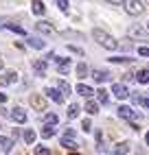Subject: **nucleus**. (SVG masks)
I'll list each match as a JSON object with an SVG mask.
<instances>
[{"mask_svg": "<svg viewBox=\"0 0 149 155\" xmlns=\"http://www.w3.org/2000/svg\"><path fill=\"white\" fill-rule=\"evenodd\" d=\"M57 2V9H61L64 13H68V0H55Z\"/></svg>", "mask_w": 149, "mask_h": 155, "instance_id": "obj_31", "label": "nucleus"}, {"mask_svg": "<svg viewBox=\"0 0 149 155\" xmlns=\"http://www.w3.org/2000/svg\"><path fill=\"white\" fill-rule=\"evenodd\" d=\"M31 105H33L37 111H44V109H46V101L42 98L40 94H33V96H31Z\"/></svg>", "mask_w": 149, "mask_h": 155, "instance_id": "obj_7", "label": "nucleus"}, {"mask_svg": "<svg viewBox=\"0 0 149 155\" xmlns=\"http://www.w3.org/2000/svg\"><path fill=\"white\" fill-rule=\"evenodd\" d=\"M108 2H112V5H121L123 0H108Z\"/></svg>", "mask_w": 149, "mask_h": 155, "instance_id": "obj_38", "label": "nucleus"}, {"mask_svg": "<svg viewBox=\"0 0 149 155\" xmlns=\"http://www.w3.org/2000/svg\"><path fill=\"white\" fill-rule=\"evenodd\" d=\"M44 122H46V125H57L59 118H57V114H46V116H44Z\"/></svg>", "mask_w": 149, "mask_h": 155, "instance_id": "obj_29", "label": "nucleus"}, {"mask_svg": "<svg viewBox=\"0 0 149 155\" xmlns=\"http://www.w3.org/2000/svg\"><path fill=\"white\" fill-rule=\"evenodd\" d=\"M86 111H88V114H97V111H99V103L88 101V103H86Z\"/></svg>", "mask_w": 149, "mask_h": 155, "instance_id": "obj_27", "label": "nucleus"}, {"mask_svg": "<svg viewBox=\"0 0 149 155\" xmlns=\"http://www.w3.org/2000/svg\"><path fill=\"white\" fill-rule=\"evenodd\" d=\"M145 26H147V31H149V22H145Z\"/></svg>", "mask_w": 149, "mask_h": 155, "instance_id": "obj_41", "label": "nucleus"}, {"mask_svg": "<svg viewBox=\"0 0 149 155\" xmlns=\"http://www.w3.org/2000/svg\"><path fill=\"white\" fill-rule=\"evenodd\" d=\"M92 39H94L97 44H101L103 48H108V50H114L116 46H119V44H116V39H114L110 33H105L103 28H94V31H92Z\"/></svg>", "mask_w": 149, "mask_h": 155, "instance_id": "obj_1", "label": "nucleus"}, {"mask_svg": "<svg viewBox=\"0 0 149 155\" xmlns=\"http://www.w3.org/2000/svg\"><path fill=\"white\" fill-rule=\"evenodd\" d=\"M0 149H2L5 153H9V151L13 149V142L9 140V138H2V136H0Z\"/></svg>", "mask_w": 149, "mask_h": 155, "instance_id": "obj_19", "label": "nucleus"}, {"mask_svg": "<svg viewBox=\"0 0 149 155\" xmlns=\"http://www.w3.org/2000/svg\"><path fill=\"white\" fill-rule=\"evenodd\" d=\"M11 118H13L16 122H20V125H24V122H26V114H24V109L16 107V109L11 111Z\"/></svg>", "mask_w": 149, "mask_h": 155, "instance_id": "obj_11", "label": "nucleus"}, {"mask_svg": "<svg viewBox=\"0 0 149 155\" xmlns=\"http://www.w3.org/2000/svg\"><path fill=\"white\" fill-rule=\"evenodd\" d=\"M125 11L130 13V15H140L145 11V5L140 2V0H130V2L125 5Z\"/></svg>", "mask_w": 149, "mask_h": 155, "instance_id": "obj_2", "label": "nucleus"}, {"mask_svg": "<svg viewBox=\"0 0 149 155\" xmlns=\"http://www.w3.org/2000/svg\"><path fill=\"white\" fill-rule=\"evenodd\" d=\"M55 61H57V72L59 74H66L68 68H70V59L68 57H55Z\"/></svg>", "mask_w": 149, "mask_h": 155, "instance_id": "obj_5", "label": "nucleus"}, {"mask_svg": "<svg viewBox=\"0 0 149 155\" xmlns=\"http://www.w3.org/2000/svg\"><path fill=\"white\" fill-rule=\"evenodd\" d=\"M130 35H134V37H140V39H147V26L143 28V26L134 24V26L130 28Z\"/></svg>", "mask_w": 149, "mask_h": 155, "instance_id": "obj_10", "label": "nucleus"}, {"mask_svg": "<svg viewBox=\"0 0 149 155\" xmlns=\"http://www.w3.org/2000/svg\"><path fill=\"white\" fill-rule=\"evenodd\" d=\"M5 101H7V96H5V94H0V105H2Z\"/></svg>", "mask_w": 149, "mask_h": 155, "instance_id": "obj_39", "label": "nucleus"}, {"mask_svg": "<svg viewBox=\"0 0 149 155\" xmlns=\"http://www.w3.org/2000/svg\"><path fill=\"white\" fill-rule=\"evenodd\" d=\"M33 70H35V74H40V77H44L46 74V61H33Z\"/></svg>", "mask_w": 149, "mask_h": 155, "instance_id": "obj_15", "label": "nucleus"}, {"mask_svg": "<svg viewBox=\"0 0 149 155\" xmlns=\"http://www.w3.org/2000/svg\"><path fill=\"white\" fill-rule=\"evenodd\" d=\"M74 72H77V77H79V79L88 77V66H86V64H77V68H74Z\"/></svg>", "mask_w": 149, "mask_h": 155, "instance_id": "obj_22", "label": "nucleus"}, {"mask_svg": "<svg viewBox=\"0 0 149 155\" xmlns=\"http://www.w3.org/2000/svg\"><path fill=\"white\" fill-rule=\"evenodd\" d=\"M35 28L40 31V33H44V35H55V33H57L55 26H53L50 22H37V24H35Z\"/></svg>", "mask_w": 149, "mask_h": 155, "instance_id": "obj_4", "label": "nucleus"}, {"mask_svg": "<svg viewBox=\"0 0 149 155\" xmlns=\"http://www.w3.org/2000/svg\"><path fill=\"white\" fill-rule=\"evenodd\" d=\"M35 155H50V151L46 147H35Z\"/></svg>", "mask_w": 149, "mask_h": 155, "instance_id": "obj_32", "label": "nucleus"}, {"mask_svg": "<svg viewBox=\"0 0 149 155\" xmlns=\"http://www.w3.org/2000/svg\"><path fill=\"white\" fill-rule=\"evenodd\" d=\"M44 92H46V96H48V98H53L55 103H64V98H66L64 94H59V90H55V87H46Z\"/></svg>", "mask_w": 149, "mask_h": 155, "instance_id": "obj_8", "label": "nucleus"}, {"mask_svg": "<svg viewBox=\"0 0 149 155\" xmlns=\"http://www.w3.org/2000/svg\"><path fill=\"white\" fill-rule=\"evenodd\" d=\"M132 101H134V103H143V96H140V94H132Z\"/></svg>", "mask_w": 149, "mask_h": 155, "instance_id": "obj_36", "label": "nucleus"}, {"mask_svg": "<svg viewBox=\"0 0 149 155\" xmlns=\"http://www.w3.org/2000/svg\"><path fill=\"white\" fill-rule=\"evenodd\" d=\"M5 26H7L9 31H13V33H18V35H26V31H24L22 26H18V24H11V22H7Z\"/></svg>", "mask_w": 149, "mask_h": 155, "instance_id": "obj_25", "label": "nucleus"}, {"mask_svg": "<svg viewBox=\"0 0 149 155\" xmlns=\"http://www.w3.org/2000/svg\"><path fill=\"white\" fill-rule=\"evenodd\" d=\"M16 81H18L16 72H7V74L0 77V85H11V83H16Z\"/></svg>", "mask_w": 149, "mask_h": 155, "instance_id": "obj_12", "label": "nucleus"}, {"mask_svg": "<svg viewBox=\"0 0 149 155\" xmlns=\"http://www.w3.org/2000/svg\"><path fill=\"white\" fill-rule=\"evenodd\" d=\"M136 81H138V83H149V70L136 72Z\"/></svg>", "mask_w": 149, "mask_h": 155, "instance_id": "obj_21", "label": "nucleus"}, {"mask_svg": "<svg viewBox=\"0 0 149 155\" xmlns=\"http://www.w3.org/2000/svg\"><path fill=\"white\" fill-rule=\"evenodd\" d=\"M92 92H94V90H92L90 85H83V83H81V85H77V94L86 96V98H90V96H92Z\"/></svg>", "mask_w": 149, "mask_h": 155, "instance_id": "obj_16", "label": "nucleus"}, {"mask_svg": "<svg viewBox=\"0 0 149 155\" xmlns=\"http://www.w3.org/2000/svg\"><path fill=\"white\" fill-rule=\"evenodd\" d=\"M127 151H130V144H127V142H119L114 147V155H125Z\"/></svg>", "mask_w": 149, "mask_h": 155, "instance_id": "obj_18", "label": "nucleus"}, {"mask_svg": "<svg viewBox=\"0 0 149 155\" xmlns=\"http://www.w3.org/2000/svg\"><path fill=\"white\" fill-rule=\"evenodd\" d=\"M145 142H147V147H149V131H147V136H145Z\"/></svg>", "mask_w": 149, "mask_h": 155, "instance_id": "obj_40", "label": "nucleus"}, {"mask_svg": "<svg viewBox=\"0 0 149 155\" xmlns=\"http://www.w3.org/2000/svg\"><path fill=\"white\" fill-rule=\"evenodd\" d=\"M0 68H2V59H0Z\"/></svg>", "mask_w": 149, "mask_h": 155, "instance_id": "obj_42", "label": "nucleus"}, {"mask_svg": "<svg viewBox=\"0 0 149 155\" xmlns=\"http://www.w3.org/2000/svg\"><path fill=\"white\" fill-rule=\"evenodd\" d=\"M53 136H55V127H53V125L42 129V138H53Z\"/></svg>", "mask_w": 149, "mask_h": 155, "instance_id": "obj_30", "label": "nucleus"}, {"mask_svg": "<svg viewBox=\"0 0 149 155\" xmlns=\"http://www.w3.org/2000/svg\"><path fill=\"white\" fill-rule=\"evenodd\" d=\"M68 50H70V53H77L79 57H83V50H81V48H77V46H68Z\"/></svg>", "mask_w": 149, "mask_h": 155, "instance_id": "obj_35", "label": "nucleus"}, {"mask_svg": "<svg viewBox=\"0 0 149 155\" xmlns=\"http://www.w3.org/2000/svg\"><path fill=\"white\" fill-rule=\"evenodd\" d=\"M24 142H26V144H33V142H35V131H33V129H26V131H24Z\"/></svg>", "mask_w": 149, "mask_h": 155, "instance_id": "obj_26", "label": "nucleus"}, {"mask_svg": "<svg viewBox=\"0 0 149 155\" xmlns=\"http://www.w3.org/2000/svg\"><path fill=\"white\" fill-rule=\"evenodd\" d=\"M138 55H140V57H149V48L147 46H140V48H138Z\"/></svg>", "mask_w": 149, "mask_h": 155, "instance_id": "obj_33", "label": "nucleus"}, {"mask_svg": "<svg viewBox=\"0 0 149 155\" xmlns=\"http://www.w3.org/2000/svg\"><path fill=\"white\" fill-rule=\"evenodd\" d=\"M31 11H33L35 15H42V13L46 11V7H44L42 0H33V2H31Z\"/></svg>", "mask_w": 149, "mask_h": 155, "instance_id": "obj_13", "label": "nucleus"}, {"mask_svg": "<svg viewBox=\"0 0 149 155\" xmlns=\"http://www.w3.org/2000/svg\"><path fill=\"white\" fill-rule=\"evenodd\" d=\"M59 144H61L64 149H77V147H79V144L72 140V136H64V138L59 140Z\"/></svg>", "mask_w": 149, "mask_h": 155, "instance_id": "obj_14", "label": "nucleus"}, {"mask_svg": "<svg viewBox=\"0 0 149 155\" xmlns=\"http://www.w3.org/2000/svg\"><path fill=\"white\" fill-rule=\"evenodd\" d=\"M92 77H94V81L97 83H105V81H110L112 77H110V72H105V70H94L92 72Z\"/></svg>", "mask_w": 149, "mask_h": 155, "instance_id": "obj_9", "label": "nucleus"}, {"mask_svg": "<svg viewBox=\"0 0 149 155\" xmlns=\"http://www.w3.org/2000/svg\"><path fill=\"white\" fill-rule=\"evenodd\" d=\"M26 42H29V46H33V48H37V50H42V48L46 46V44H44V39H40V37H29Z\"/></svg>", "mask_w": 149, "mask_h": 155, "instance_id": "obj_17", "label": "nucleus"}, {"mask_svg": "<svg viewBox=\"0 0 149 155\" xmlns=\"http://www.w3.org/2000/svg\"><path fill=\"white\" fill-rule=\"evenodd\" d=\"M79 111H81V107L77 105V103H72V105L68 107V118H77V116H79Z\"/></svg>", "mask_w": 149, "mask_h": 155, "instance_id": "obj_24", "label": "nucleus"}, {"mask_svg": "<svg viewBox=\"0 0 149 155\" xmlns=\"http://www.w3.org/2000/svg\"><path fill=\"white\" fill-rule=\"evenodd\" d=\"M81 127H83V131H92V122H90V120H83Z\"/></svg>", "mask_w": 149, "mask_h": 155, "instance_id": "obj_34", "label": "nucleus"}, {"mask_svg": "<svg viewBox=\"0 0 149 155\" xmlns=\"http://www.w3.org/2000/svg\"><path fill=\"white\" fill-rule=\"evenodd\" d=\"M119 116H121V118H125V120H134V118H138V114H136L132 107L121 105V107H119Z\"/></svg>", "mask_w": 149, "mask_h": 155, "instance_id": "obj_3", "label": "nucleus"}, {"mask_svg": "<svg viewBox=\"0 0 149 155\" xmlns=\"http://www.w3.org/2000/svg\"><path fill=\"white\" fill-rule=\"evenodd\" d=\"M112 92H114L116 98H127V96H130V90H127L123 83H114L112 85Z\"/></svg>", "mask_w": 149, "mask_h": 155, "instance_id": "obj_6", "label": "nucleus"}, {"mask_svg": "<svg viewBox=\"0 0 149 155\" xmlns=\"http://www.w3.org/2000/svg\"><path fill=\"white\" fill-rule=\"evenodd\" d=\"M140 105H143L145 109H149V98H147V96H143V103H140Z\"/></svg>", "mask_w": 149, "mask_h": 155, "instance_id": "obj_37", "label": "nucleus"}, {"mask_svg": "<svg viewBox=\"0 0 149 155\" xmlns=\"http://www.w3.org/2000/svg\"><path fill=\"white\" fill-rule=\"evenodd\" d=\"M57 87L61 90V94H64V96L72 94V92H70V85H68V81H64V79H61V81H57Z\"/></svg>", "mask_w": 149, "mask_h": 155, "instance_id": "obj_20", "label": "nucleus"}, {"mask_svg": "<svg viewBox=\"0 0 149 155\" xmlns=\"http://www.w3.org/2000/svg\"><path fill=\"white\" fill-rule=\"evenodd\" d=\"M110 61L112 64H132V57H110Z\"/></svg>", "mask_w": 149, "mask_h": 155, "instance_id": "obj_28", "label": "nucleus"}, {"mask_svg": "<svg viewBox=\"0 0 149 155\" xmlns=\"http://www.w3.org/2000/svg\"><path fill=\"white\" fill-rule=\"evenodd\" d=\"M97 98H99L101 105H108V101H110V96H108V92H105V90H97Z\"/></svg>", "mask_w": 149, "mask_h": 155, "instance_id": "obj_23", "label": "nucleus"}]
</instances>
